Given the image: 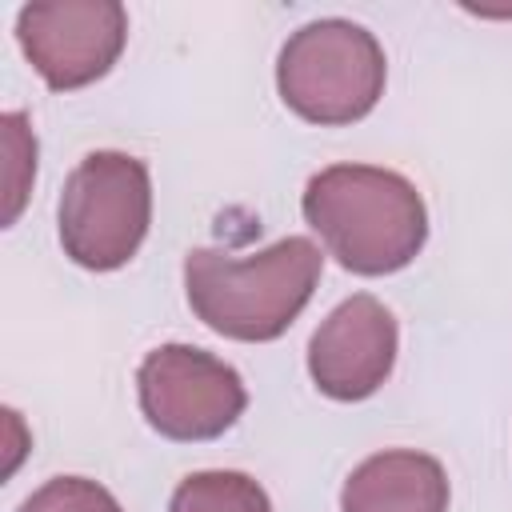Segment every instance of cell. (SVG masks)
Returning <instances> with one entry per match:
<instances>
[{"instance_id": "1", "label": "cell", "mask_w": 512, "mask_h": 512, "mask_svg": "<svg viewBox=\"0 0 512 512\" xmlns=\"http://www.w3.org/2000/svg\"><path fill=\"white\" fill-rule=\"evenodd\" d=\"M300 208L328 252L360 276L400 272L428 236L420 192L400 172L372 164H332L316 172Z\"/></svg>"}, {"instance_id": "2", "label": "cell", "mask_w": 512, "mask_h": 512, "mask_svg": "<svg viewBox=\"0 0 512 512\" xmlns=\"http://www.w3.org/2000/svg\"><path fill=\"white\" fill-rule=\"evenodd\" d=\"M320 280V248L308 236H288L252 256L192 248L184 288L192 312L232 340H276L308 304Z\"/></svg>"}, {"instance_id": "3", "label": "cell", "mask_w": 512, "mask_h": 512, "mask_svg": "<svg viewBox=\"0 0 512 512\" xmlns=\"http://www.w3.org/2000/svg\"><path fill=\"white\" fill-rule=\"evenodd\" d=\"M284 104L312 124H352L384 92V48L352 20H312L288 36L276 64Z\"/></svg>"}, {"instance_id": "4", "label": "cell", "mask_w": 512, "mask_h": 512, "mask_svg": "<svg viewBox=\"0 0 512 512\" xmlns=\"http://www.w3.org/2000/svg\"><path fill=\"white\" fill-rule=\"evenodd\" d=\"M148 216V168L128 152H88L64 180L60 244L80 268L112 272L140 248Z\"/></svg>"}, {"instance_id": "5", "label": "cell", "mask_w": 512, "mask_h": 512, "mask_svg": "<svg viewBox=\"0 0 512 512\" xmlns=\"http://www.w3.org/2000/svg\"><path fill=\"white\" fill-rule=\"evenodd\" d=\"M140 408L168 440H212L236 424L248 392L224 360L192 344H164L136 372Z\"/></svg>"}, {"instance_id": "6", "label": "cell", "mask_w": 512, "mask_h": 512, "mask_svg": "<svg viewBox=\"0 0 512 512\" xmlns=\"http://www.w3.org/2000/svg\"><path fill=\"white\" fill-rule=\"evenodd\" d=\"M16 36L52 88H80L112 68L128 16L116 0H36L20 8Z\"/></svg>"}, {"instance_id": "7", "label": "cell", "mask_w": 512, "mask_h": 512, "mask_svg": "<svg viewBox=\"0 0 512 512\" xmlns=\"http://www.w3.org/2000/svg\"><path fill=\"white\" fill-rule=\"evenodd\" d=\"M396 360V320L376 296H352L328 312L308 344V372L332 400L372 396Z\"/></svg>"}, {"instance_id": "8", "label": "cell", "mask_w": 512, "mask_h": 512, "mask_svg": "<svg viewBox=\"0 0 512 512\" xmlns=\"http://www.w3.org/2000/svg\"><path fill=\"white\" fill-rule=\"evenodd\" d=\"M344 512H448V476L440 460L388 448L352 468L340 492Z\"/></svg>"}, {"instance_id": "9", "label": "cell", "mask_w": 512, "mask_h": 512, "mask_svg": "<svg viewBox=\"0 0 512 512\" xmlns=\"http://www.w3.org/2000/svg\"><path fill=\"white\" fill-rule=\"evenodd\" d=\"M168 512H272V504L244 472H196L180 480Z\"/></svg>"}, {"instance_id": "10", "label": "cell", "mask_w": 512, "mask_h": 512, "mask_svg": "<svg viewBox=\"0 0 512 512\" xmlns=\"http://www.w3.org/2000/svg\"><path fill=\"white\" fill-rule=\"evenodd\" d=\"M20 512H120V504L112 500L108 488H100L96 480L84 476H56L44 488H36Z\"/></svg>"}, {"instance_id": "11", "label": "cell", "mask_w": 512, "mask_h": 512, "mask_svg": "<svg viewBox=\"0 0 512 512\" xmlns=\"http://www.w3.org/2000/svg\"><path fill=\"white\" fill-rule=\"evenodd\" d=\"M4 152H8V208H4V220H16L20 204H24V188L36 172V140L24 124L20 112H8L4 116Z\"/></svg>"}]
</instances>
